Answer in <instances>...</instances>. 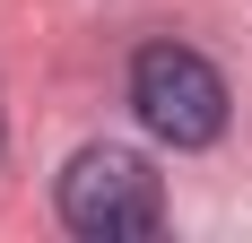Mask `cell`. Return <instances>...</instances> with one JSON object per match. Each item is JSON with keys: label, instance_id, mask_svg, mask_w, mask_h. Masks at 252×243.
Returning a JSON list of instances; mask_svg holds the SVG:
<instances>
[{"label": "cell", "instance_id": "obj_2", "mask_svg": "<svg viewBox=\"0 0 252 243\" xmlns=\"http://www.w3.org/2000/svg\"><path fill=\"white\" fill-rule=\"evenodd\" d=\"M130 113L148 122V139H165V148H209L226 130V78L191 44H148L130 61Z\"/></svg>", "mask_w": 252, "mask_h": 243}, {"label": "cell", "instance_id": "obj_1", "mask_svg": "<svg viewBox=\"0 0 252 243\" xmlns=\"http://www.w3.org/2000/svg\"><path fill=\"white\" fill-rule=\"evenodd\" d=\"M61 226L87 243H139L165 226V182H157V165L139 156V148H78L70 165H61Z\"/></svg>", "mask_w": 252, "mask_h": 243}]
</instances>
